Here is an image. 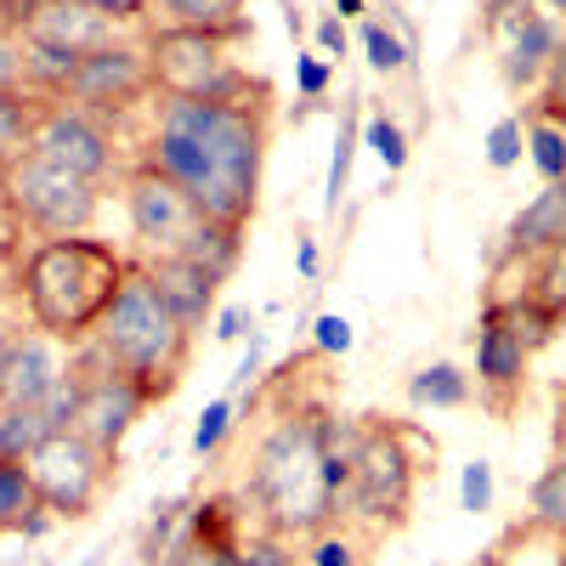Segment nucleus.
Returning a JSON list of instances; mask_svg holds the SVG:
<instances>
[{"label":"nucleus","mask_w":566,"mask_h":566,"mask_svg":"<svg viewBox=\"0 0 566 566\" xmlns=\"http://www.w3.org/2000/svg\"><path fill=\"white\" fill-rule=\"evenodd\" d=\"M549 448H555V459H566V386H555V424H549Z\"/></svg>","instance_id":"41"},{"label":"nucleus","mask_w":566,"mask_h":566,"mask_svg":"<svg viewBox=\"0 0 566 566\" xmlns=\"http://www.w3.org/2000/svg\"><path fill=\"white\" fill-rule=\"evenodd\" d=\"M125 216H130V232L142 239V250H154V255H193L199 232L210 227V216L170 176L148 165L125 170Z\"/></svg>","instance_id":"12"},{"label":"nucleus","mask_w":566,"mask_h":566,"mask_svg":"<svg viewBox=\"0 0 566 566\" xmlns=\"http://www.w3.org/2000/svg\"><path fill=\"white\" fill-rule=\"evenodd\" d=\"M69 386V357L52 335H40V328H23L18 335V352H12V368H7V391L0 402H52L57 391Z\"/></svg>","instance_id":"15"},{"label":"nucleus","mask_w":566,"mask_h":566,"mask_svg":"<svg viewBox=\"0 0 566 566\" xmlns=\"http://www.w3.org/2000/svg\"><path fill=\"white\" fill-rule=\"evenodd\" d=\"M244 555V533H239V510L227 499H210L187 533L165 549V566H239Z\"/></svg>","instance_id":"16"},{"label":"nucleus","mask_w":566,"mask_h":566,"mask_svg":"<svg viewBox=\"0 0 566 566\" xmlns=\"http://www.w3.org/2000/svg\"><path fill=\"white\" fill-rule=\"evenodd\" d=\"M18 40H29V45H57V52H80V57H85V52H97V45L114 40V23H108L103 12L80 7V0H40Z\"/></svg>","instance_id":"17"},{"label":"nucleus","mask_w":566,"mask_h":566,"mask_svg":"<svg viewBox=\"0 0 566 566\" xmlns=\"http://www.w3.org/2000/svg\"><path fill=\"white\" fill-rule=\"evenodd\" d=\"M63 424L52 419V408H29V402H0V453L7 459H34V448L45 437H57Z\"/></svg>","instance_id":"23"},{"label":"nucleus","mask_w":566,"mask_h":566,"mask_svg":"<svg viewBox=\"0 0 566 566\" xmlns=\"http://www.w3.org/2000/svg\"><path fill=\"white\" fill-rule=\"evenodd\" d=\"M419 459L402 448L397 424H368L357 464H352V488H346V515L374 533H391L408 522V504H413V482H419Z\"/></svg>","instance_id":"8"},{"label":"nucleus","mask_w":566,"mask_h":566,"mask_svg":"<svg viewBox=\"0 0 566 566\" xmlns=\"http://www.w3.org/2000/svg\"><path fill=\"white\" fill-rule=\"evenodd\" d=\"M69 374H74V386H80V402H74V431H80V437H91L103 453H114V459H119L125 437L136 431V419L154 408V402H148V391H142L136 380H125L119 368H108L91 340H85V346H74Z\"/></svg>","instance_id":"10"},{"label":"nucleus","mask_w":566,"mask_h":566,"mask_svg":"<svg viewBox=\"0 0 566 566\" xmlns=\"http://www.w3.org/2000/svg\"><path fill=\"white\" fill-rule=\"evenodd\" d=\"M522 148H527V125H522V119H499V125L488 130V165H493V170L522 165Z\"/></svg>","instance_id":"30"},{"label":"nucleus","mask_w":566,"mask_h":566,"mask_svg":"<svg viewBox=\"0 0 566 566\" xmlns=\"http://www.w3.org/2000/svg\"><path fill=\"white\" fill-rule=\"evenodd\" d=\"M34 148L45 159H57V165L91 176V181H108L119 170V148H114L108 125L97 114H85V108H69V103L52 108V119H45L40 136H34Z\"/></svg>","instance_id":"13"},{"label":"nucleus","mask_w":566,"mask_h":566,"mask_svg":"<svg viewBox=\"0 0 566 566\" xmlns=\"http://www.w3.org/2000/svg\"><path fill=\"white\" fill-rule=\"evenodd\" d=\"M363 52H368V63L380 74H402L408 69V45L386 23H363Z\"/></svg>","instance_id":"29"},{"label":"nucleus","mask_w":566,"mask_h":566,"mask_svg":"<svg viewBox=\"0 0 566 566\" xmlns=\"http://www.w3.org/2000/svg\"><path fill=\"white\" fill-rule=\"evenodd\" d=\"M45 515H52V510H45V499L34 488L29 459H7V453H0V538H7V533H40Z\"/></svg>","instance_id":"21"},{"label":"nucleus","mask_w":566,"mask_h":566,"mask_svg":"<svg viewBox=\"0 0 566 566\" xmlns=\"http://www.w3.org/2000/svg\"><path fill=\"white\" fill-rule=\"evenodd\" d=\"M18 85H29V74H23V40L0 23V91H18Z\"/></svg>","instance_id":"35"},{"label":"nucleus","mask_w":566,"mask_h":566,"mask_svg":"<svg viewBox=\"0 0 566 566\" xmlns=\"http://www.w3.org/2000/svg\"><path fill=\"white\" fill-rule=\"evenodd\" d=\"M306 566H363V544L352 538V527H335V522H328L323 533H312Z\"/></svg>","instance_id":"27"},{"label":"nucleus","mask_w":566,"mask_h":566,"mask_svg":"<svg viewBox=\"0 0 566 566\" xmlns=\"http://www.w3.org/2000/svg\"><path fill=\"white\" fill-rule=\"evenodd\" d=\"M148 97H159L154 63H148V45H130V40H108V45H97V52H85L69 91H63L69 108H85L97 119H108V114L119 119V114L142 108Z\"/></svg>","instance_id":"11"},{"label":"nucleus","mask_w":566,"mask_h":566,"mask_svg":"<svg viewBox=\"0 0 566 566\" xmlns=\"http://www.w3.org/2000/svg\"><path fill=\"white\" fill-rule=\"evenodd\" d=\"M459 499H464V510H470V515H482V510H493V464H488V459H476V464H464V482H459Z\"/></svg>","instance_id":"33"},{"label":"nucleus","mask_w":566,"mask_h":566,"mask_svg":"<svg viewBox=\"0 0 566 566\" xmlns=\"http://www.w3.org/2000/svg\"><path fill=\"white\" fill-rule=\"evenodd\" d=\"M239 566H295V549H290V538H277V533H255V538H244Z\"/></svg>","instance_id":"32"},{"label":"nucleus","mask_w":566,"mask_h":566,"mask_svg":"<svg viewBox=\"0 0 566 566\" xmlns=\"http://www.w3.org/2000/svg\"><path fill=\"white\" fill-rule=\"evenodd\" d=\"M114 453H103L91 437L80 431H57V437H45L29 459L34 470V488L45 499V510L57 515V522H85L91 510H97V499L108 493L114 482Z\"/></svg>","instance_id":"9"},{"label":"nucleus","mask_w":566,"mask_h":566,"mask_svg":"<svg viewBox=\"0 0 566 566\" xmlns=\"http://www.w3.org/2000/svg\"><path fill=\"white\" fill-rule=\"evenodd\" d=\"M250 499L261 510V533L312 538L346 510L328 482V413L290 408L255 442L250 459Z\"/></svg>","instance_id":"2"},{"label":"nucleus","mask_w":566,"mask_h":566,"mask_svg":"<svg viewBox=\"0 0 566 566\" xmlns=\"http://www.w3.org/2000/svg\"><path fill=\"white\" fill-rule=\"evenodd\" d=\"M317 45H323L328 57H346V23L340 18H323L317 23Z\"/></svg>","instance_id":"40"},{"label":"nucleus","mask_w":566,"mask_h":566,"mask_svg":"<svg viewBox=\"0 0 566 566\" xmlns=\"http://www.w3.org/2000/svg\"><path fill=\"white\" fill-rule=\"evenodd\" d=\"M244 323H250L244 306H227V312L216 317V340H239V335H244Z\"/></svg>","instance_id":"42"},{"label":"nucleus","mask_w":566,"mask_h":566,"mask_svg":"<svg viewBox=\"0 0 566 566\" xmlns=\"http://www.w3.org/2000/svg\"><path fill=\"white\" fill-rule=\"evenodd\" d=\"M408 397H413V408H459V402H470V374L453 363H424L408 380Z\"/></svg>","instance_id":"25"},{"label":"nucleus","mask_w":566,"mask_h":566,"mask_svg":"<svg viewBox=\"0 0 566 566\" xmlns=\"http://www.w3.org/2000/svg\"><path fill=\"white\" fill-rule=\"evenodd\" d=\"M148 266V277L159 283V295H165V306L193 328H199L216 317V301H221V272L216 266H205V261H193V255H154V261H142Z\"/></svg>","instance_id":"14"},{"label":"nucleus","mask_w":566,"mask_h":566,"mask_svg":"<svg viewBox=\"0 0 566 566\" xmlns=\"http://www.w3.org/2000/svg\"><path fill=\"white\" fill-rule=\"evenodd\" d=\"M295 80H301L306 97H323V91H328V63H323V57H301Z\"/></svg>","instance_id":"39"},{"label":"nucleus","mask_w":566,"mask_h":566,"mask_svg":"<svg viewBox=\"0 0 566 566\" xmlns=\"http://www.w3.org/2000/svg\"><path fill=\"white\" fill-rule=\"evenodd\" d=\"M80 7H91V12H103L108 23H136L142 12H148V0H80Z\"/></svg>","instance_id":"38"},{"label":"nucleus","mask_w":566,"mask_h":566,"mask_svg":"<svg viewBox=\"0 0 566 566\" xmlns=\"http://www.w3.org/2000/svg\"><path fill=\"white\" fill-rule=\"evenodd\" d=\"M227 431H232V402H210V408L199 413V424H193V448H199V453H216Z\"/></svg>","instance_id":"34"},{"label":"nucleus","mask_w":566,"mask_h":566,"mask_svg":"<svg viewBox=\"0 0 566 566\" xmlns=\"http://www.w3.org/2000/svg\"><path fill=\"white\" fill-rule=\"evenodd\" d=\"M272 142V91L250 103L154 97V130L136 165L170 176L210 221L250 227L261 205V165Z\"/></svg>","instance_id":"1"},{"label":"nucleus","mask_w":566,"mask_h":566,"mask_svg":"<svg viewBox=\"0 0 566 566\" xmlns=\"http://www.w3.org/2000/svg\"><path fill=\"white\" fill-rule=\"evenodd\" d=\"M560 328V312L544 306L538 295H493L476 323V386L493 397V408H510L527 386L533 352L549 346Z\"/></svg>","instance_id":"6"},{"label":"nucleus","mask_w":566,"mask_h":566,"mask_svg":"<svg viewBox=\"0 0 566 566\" xmlns=\"http://www.w3.org/2000/svg\"><path fill=\"white\" fill-rule=\"evenodd\" d=\"M130 261L103 244V239H40L23 261V306L34 317L40 335H52L57 346H85L103 328L108 306L125 290Z\"/></svg>","instance_id":"3"},{"label":"nucleus","mask_w":566,"mask_h":566,"mask_svg":"<svg viewBox=\"0 0 566 566\" xmlns=\"http://www.w3.org/2000/svg\"><path fill=\"white\" fill-rule=\"evenodd\" d=\"M527 148H533V165H538V176H544V187L549 181H566V125L560 119H533L527 125Z\"/></svg>","instance_id":"26"},{"label":"nucleus","mask_w":566,"mask_h":566,"mask_svg":"<svg viewBox=\"0 0 566 566\" xmlns=\"http://www.w3.org/2000/svg\"><path fill=\"white\" fill-rule=\"evenodd\" d=\"M148 63H154V85L159 97H193V103H250L261 91H272L266 80H255L250 69L232 63V40L205 34V29H159L148 34Z\"/></svg>","instance_id":"7"},{"label":"nucleus","mask_w":566,"mask_h":566,"mask_svg":"<svg viewBox=\"0 0 566 566\" xmlns=\"http://www.w3.org/2000/svg\"><path fill=\"white\" fill-rule=\"evenodd\" d=\"M527 533H549V538L566 533V459H555L533 482V493H527Z\"/></svg>","instance_id":"24"},{"label":"nucleus","mask_w":566,"mask_h":566,"mask_svg":"<svg viewBox=\"0 0 566 566\" xmlns=\"http://www.w3.org/2000/svg\"><path fill=\"white\" fill-rule=\"evenodd\" d=\"M566 244V181H549L544 193L510 221L504 232V261H544Z\"/></svg>","instance_id":"19"},{"label":"nucleus","mask_w":566,"mask_h":566,"mask_svg":"<svg viewBox=\"0 0 566 566\" xmlns=\"http://www.w3.org/2000/svg\"><path fill=\"white\" fill-rule=\"evenodd\" d=\"M12 352H18V328L0 323V391H7V368H12Z\"/></svg>","instance_id":"43"},{"label":"nucleus","mask_w":566,"mask_h":566,"mask_svg":"<svg viewBox=\"0 0 566 566\" xmlns=\"http://www.w3.org/2000/svg\"><path fill=\"white\" fill-rule=\"evenodd\" d=\"M555 566H566V533H560V555H555Z\"/></svg>","instance_id":"46"},{"label":"nucleus","mask_w":566,"mask_h":566,"mask_svg":"<svg viewBox=\"0 0 566 566\" xmlns=\"http://www.w3.org/2000/svg\"><path fill=\"white\" fill-rule=\"evenodd\" d=\"M363 136H368V148L380 154V165H386V170H402V165H408V136H402V125H397V119L368 114V119H363Z\"/></svg>","instance_id":"28"},{"label":"nucleus","mask_w":566,"mask_h":566,"mask_svg":"<svg viewBox=\"0 0 566 566\" xmlns=\"http://www.w3.org/2000/svg\"><path fill=\"white\" fill-rule=\"evenodd\" d=\"M544 12H566V0H544Z\"/></svg>","instance_id":"45"},{"label":"nucleus","mask_w":566,"mask_h":566,"mask_svg":"<svg viewBox=\"0 0 566 566\" xmlns=\"http://www.w3.org/2000/svg\"><path fill=\"white\" fill-rule=\"evenodd\" d=\"M538 108H544V119H560L566 125V34H560V52H555L544 85H538Z\"/></svg>","instance_id":"31"},{"label":"nucleus","mask_w":566,"mask_h":566,"mask_svg":"<svg viewBox=\"0 0 566 566\" xmlns=\"http://www.w3.org/2000/svg\"><path fill=\"white\" fill-rule=\"evenodd\" d=\"M91 346H97V357L108 368H119L125 380H136L142 391H148V402H165L187 380V363H193V328L165 306L148 266L130 261L125 290L108 306L103 328L91 335Z\"/></svg>","instance_id":"4"},{"label":"nucleus","mask_w":566,"mask_h":566,"mask_svg":"<svg viewBox=\"0 0 566 566\" xmlns=\"http://www.w3.org/2000/svg\"><path fill=\"white\" fill-rule=\"evenodd\" d=\"M52 108H57V97H45V91H29V85L0 91V170L34 148V136L52 119Z\"/></svg>","instance_id":"20"},{"label":"nucleus","mask_w":566,"mask_h":566,"mask_svg":"<svg viewBox=\"0 0 566 566\" xmlns=\"http://www.w3.org/2000/svg\"><path fill=\"white\" fill-rule=\"evenodd\" d=\"M555 52H560V23H555V12L522 7V12H515V34H510V45H504V80H510L515 91H538L544 74H549V63H555Z\"/></svg>","instance_id":"18"},{"label":"nucleus","mask_w":566,"mask_h":566,"mask_svg":"<svg viewBox=\"0 0 566 566\" xmlns=\"http://www.w3.org/2000/svg\"><path fill=\"white\" fill-rule=\"evenodd\" d=\"M317 352H328V357H340V352H352V323L346 317H317Z\"/></svg>","instance_id":"37"},{"label":"nucleus","mask_w":566,"mask_h":566,"mask_svg":"<svg viewBox=\"0 0 566 566\" xmlns=\"http://www.w3.org/2000/svg\"><path fill=\"white\" fill-rule=\"evenodd\" d=\"M346 181H352V130H340V142H335V165H328V210H340Z\"/></svg>","instance_id":"36"},{"label":"nucleus","mask_w":566,"mask_h":566,"mask_svg":"<svg viewBox=\"0 0 566 566\" xmlns=\"http://www.w3.org/2000/svg\"><path fill=\"white\" fill-rule=\"evenodd\" d=\"M0 193H7V216L40 239H74V232H91L103 210V181H91L57 159H45L40 148L18 154L7 170H0Z\"/></svg>","instance_id":"5"},{"label":"nucleus","mask_w":566,"mask_h":566,"mask_svg":"<svg viewBox=\"0 0 566 566\" xmlns=\"http://www.w3.org/2000/svg\"><path fill=\"white\" fill-rule=\"evenodd\" d=\"M170 18V29H205V34H221V40H250V7L244 0H148Z\"/></svg>","instance_id":"22"},{"label":"nucleus","mask_w":566,"mask_h":566,"mask_svg":"<svg viewBox=\"0 0 566 566\" xmlns=\"http://www.w3.org/2000/svg\"><path fill=\"white\" fill-rule=\"evenodd\" d=\"M363 7H368V0H335V12H340V18H357Z\"/></svg>","instance_id":"44"}]
</instances>
